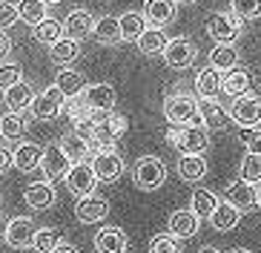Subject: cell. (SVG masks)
<instances>
[{"instance_id": "cell-38", "label": "cell", "mask_w": 261, "mask_h": 253, "mask_svg": "<svg viewBox=\"0 0 261 253\" xmlns=\"http://www.w3.org/2000/svg\"><path fill=\"white\" fill-rule=\"evenodd\" d=\"M63 23L61 20H55V17H46V20L40 23V26H35V40H40V43H46V46H55L58 40L63 38Z\"/></svg>"}, {"instance_id": "cell-28", "label": "cell", "mask_w": 261, "mask_h": 253, "mask_svg": "<svg viewBox=\"0 0 261 253\" xmlns=\"http://www.w3.org/2000/svg\"><path fill=\"white\" fill-rule=\"evenodd\" d=\"M58 144L63 147V153L69 155L72 164H84V161L89 158V153H92V141L81 138L75 130H72V132H63V138L58 141Z\"/></svg>"}, {"instance_id": "cell-55", "label": "cell", "mask_w": 261, "mask_h": 253, "mask_svg": "<svg viewBox=\"0 0 261 253\" xmlns=\"http://www.w3.org/2000/svg\"><path fill=\"white\" fill-rule=\"evenodd\" d=\"M0 204H3V193H0Z\"/></svg>"}, {"instance_id": "cell-26", "label": "cell", "mask_w": 261, "mask_h": 253, "mask_svg": "<svg viewBox=\"0 0 261 253\" xmlns=\"http://www.w3.org/2000/svg\"><path fill=\"white\" fill-rule=\"evenodd\" d=\"M198 227H201V219L192 213L190 207H187V210H175V213L169 216V233H172V236H178V239L195 236V233H198Z\"/></svg>"}, {"instance_id": "cell-49", "label": "cell", "mask_w": 261, "mask_h": 253, "mask_svg": "<svg viewBox=\"0 0 261 253\" xmlns=\"http://www.w3.org/2000/svg\"><path fill=\"white\" fill-rule=\"evenodd\" d=\"M9 222H12V219H9V216H3V213H0V239H6V230H9Z\"/></svg>"}, {"instance_id": "cell-40", "label": "cell", "mask_w": 261, "mask_h": 253, "mask_svg": "<svg viewBox=\"0 0 261 253\" xmlns=\"http://www.w3.org/2000/svg\"><path fill=\"white\" fill-rule=\"evenodd\" d=\"M149 253H184V245H181V239L172 236V233H158V236H152V242H149Z\"/></svg>"}, {"instance_id": "cell-22", "label": "cell", "mask_w": 261, "mask_h": 253, "mask_svg": "<svg viewBox=\"0 0 261 253\" xmlns=\"http://www.w3.org/2000/svg\"><path fill=\"white\" fill-rule=\"evenodd\" d=\"M43 164V147L35 144V141H20L15 147V167L20 173H32V170H40Z\"/></svg>"}, {"instance_id": "cell-35", "label": "cell", "mask_w": 261, "mask_h": 253, "mask_svg": "<svg viewBox=\"0 0 261 253\" xmlns=\"http://www.w3.org/2000/svg\"><path fill=\"white\" fill-rule=\"evenodd\" d=\"M210 66H215L218 72H230V69H236L238 66V49L236 46L215 43L213 52H210Z\"/></svg>"}, {"instance_id": "cell-36", "label": "cell", "mask_w": 261, "mask_h": 253, "mask_svg": "<svg viewBox=\"0 0 261 253\" xmlns=\"http://www.w3.org/2000/svg\"><path fill=\"white\" fill-rule=\"evenodd\" d=\"M17 9H20V20L29 23L32 29H35V26H40V23L49 17V6L43 3V0H20V3H17Z\"/></svg>"}, {"instance_id": "cell-18", "label": "cell", "mask_w": 261, "mask_h": 253, "mask_svg": "<svg viewBox=\"0 0 261 253\" xmlns=\"http://www.w3.org/2000/svg\"><path fill=\"white\" fill-rule=\"evenodd\" d=\"M198 112H201V124H204L207 130H227V124L232 121L230 109H224L215 98H201Z\"/></svg>"}, {"instance_id": "cell-24", "label": "cell", "mask_w": 261, "mask_h": 253, "mask_svg": "<svg viewBox=\"0 0 261 253\" xmlns=\"http://www.w3.org/2000/svg\"><path fill=\"white\" fill-rule=\"evenodd\" d=\"M95 250L98 253H126L129 250V239L121 227H103L95 236Z\"/></svg>"}, {"instance_id": "cell-45", "label": "cell", "mask_w": 261, "mask_h": 253, "mask_svg": "<svg viewBox=\"0 0 261 253\" xmlns=\"http://www.w3.org/2000/svg\"><path fill=\"white\" fill-rule=\"evenodd\" d=\"M9 167H15V150H9L6 144H0V173H6Z\"/></svg>"}, {"instance_id": "cell-16", "label": "cell", "mask_w": 261, "mask_h": 253, "mask_svg": "<svg viewBox=\"0 0 261 253\" xmlns=\"http://www.w3.org/2000/svg\"><path fill=\"white\" fill-rule=\"evenodd\" d=\"M109 216V201L100 199V196H86V199H77L75 204V219L81 224H98Z\"/></svg>"}, {"instance_id": "cell-44", "label": "cell", "mask_w": 261, "mask_h": 253, "mask_svg": "<svg viewBox=\"0 0 261 253\" xmlns=\"http://www.w3.org/2000/svg\"><path fill=\"white\" fill-rule=\"evenodd\" d=\"M17 20H20V9H17V3L0 0V32L9 29V26H15Z\"/></svg>"}, {"instance_id": "cell-11", "label": "cell", "mask_w": 261, "mask_h": 253, "mask_svg": "<svg viewBox=\"0 0 261 253\" xmlns=\"http://www.w3.org/2000/svg\"><path fill=\"white\" fill-rule=\"evenodd\" d=\"M95 187H98V176H95L92 164H75L66 176V190L77 199H86V196H95Z\"/></svg>"}, {"instance_id": "cell-43", "label": "cell", "mask_w": 261, "mask_h": 253, "mask_svg": "<svg viewBox=\"0 0 261 253\" xmlns=\"http://www.w3.org/2000/svg\"><path fill=\"white\" fill-rule=\"evenodd\" d=\"M23 81V69L17 66V63H0V89L6 92V89H12L15 84H20Z\"/></svg>"}, {"instance_id": "cell-32", "label": "cell", "mask_w": 261, "mask_h": 253, "mask_svg": "<svg viewBox=\"0 0 261 253\" xmlns=\"http://www.w3.org/2000/svg\"><path fill=\"white\" fill-rule=\"evenodd\" d=\"M238 222H241V210H238V207H232V204H227V201H221V204H218V210L213 213V219H210L213 230H218V233L236 230Z\"/></svg>"}, {"instance_id": "cell-34", "label": "cell", "mask_w": 261, "mask_h": 253, "mask_svg": "<svg viewBox=\"0 0 261 253\" xmlns=\"http://www.w3.org/2000/svg\"><path fill=\"white\" fill-rule=\"evenodd\" d=\"M167 43H169V40H167V35H164V29H155V26H149V29L141 35V40H138V52L155 58V55H164Z\"/></svg>"}, {"instance_id": "cell-37", "label": "cell", "mask_w": 261, "mask_h": 253, "mask_svg": "<svg viewBox=\"0 0 261 253\" xmlns=\"http://www.w3.org/2000/svg\"><path fill=\"white\" fill-rule=\"evenodd\" d=\"M0 135L6 138V141H20L26 135V118L20 112L0 115Z\"/></svg>"}, {"instance_id": "cell-42", "label": "cell", "mask_w": 261, "mask_h": 253, "mask_svg": "<svg viewBox=\"0 0 261 253\" xmlns=\"http://www.w3.org/2000/svg\"><path fill=\"white\" fill-rule=\"evenodd\" d=\"M230 12L241 20H255L261 15V0H230Z\"/></svg>"}, {"instance_id": "cell-6", "label": "cell", "mask_w": 261, "mask_h": 253, "mask_svg": "<svg viewBox=\"0 0 261 253\" xmlns=\"http://www.w3.org/2000/svg\"><path fill=\"white\" fill-rule=\"evenodd\" d=\"M126 132V115L121 112H103L95 124V132H92V144L100 147H112L118 138Z\"/></svg>"}, {"instance_id": "cell-21", "label": "cell", "mask_w": 261, "mask_h": 253, "mask_svg": "<svg viewBox=\"0 0 261 253\" xmlns=\"http://www.w3.org/2000/svg\"><path fill=\"white\" fill-rule=\"evenodd\" d=\"M35 89H32L26 81H20V84H15L12 89H6L3 92V104H6V109L9 112H20L23 115L26 109H32V104H35Z\"/></svg>"}, {"instance_id": "cell-33", "label": "cell", "mask_w": 261, "mask_h": 253, "mask_svg": "<svg viewBox=\"0 0 261 253\" xmlns=\"http://www.w3.org/2000/svg\"><path fill=\"white\" fill-rule=\"evenodd\" d=\"M218 204H221V201H218V196H215L213 190H204V187H201V190L192 193L190 210L198 216V219H213V213L218 210Z\"/></svg>"}, {"instance_id": "cell-39", "label": "cell", "mask_w": 261, "mask_h": 253, "mask_svg": "<svg viewBox=\"0 0 261 253\" xmlns=\"http://www.w3.org/2000/svg\"><path fill=\"white\" fill-rule=\"evenodd\" d=\"M238 173H241V178H244V181H250V184H255V187H258V184H261V155L258 153H247L244 158H241Z\"/></svg>"}, {"instance_id": "cell-53", "label": "cell", "mask_w": 261, "mask_h": 253, "mask_svg": "<svg viewBox=\"0 0 261 253\" xmlns=\"http://www.w3.org/2000/svg\"><path fill=\"white\" fill-rule=\"evenodd\" d=\"M232 253H250V250H244V247H238V250H232Z\"/></svg>"}, {"instance_id": "cell-5", "label": "cell", "mask_w": 261, "mask_h": 253, "mask_svg": "<svg viewBox=\"0 0 261 253\" xmlns=\"http://www.w3.org/2000/svg\"><path fill=\"white\" fill-rule=\"evenodd\" d=\"M89 164H92L98 181H103V184L118 181L121 173H123V158H121V153H118L115 147H100V150H95Z\"/></svg>"}, {"instance_id": "cell-46", "label": "cell", "mask_w": 261, "mask_h": 253, "mask_svg": "<svg viewBox=\"0 0 261 253\" xmlns=\"http://www.w3.org/2000/svg\"><path fill=\"white\" fill-rule=\"evenodd\" d=\"M9 52H12V40L6 32H0V63H3V58H9Z\"/></svg>"}, {"instance_id": "cell-19", "label": "cell", "mask_w": 261, "mask_h": 253, "mask_svg": "<svg viewBox=\"0 0 261 253\" xmlns=\"http://www.w3.org/2000/svg\"><path fill=\"white\" fill-rule=\"evenodd\" d=\"M195 92H198V98H218L224 92V72H218L215 66L198 69L195 72Z\"/></svg>"}, {"instance_id": "cell-29", "label": "cell", "mask_w": 261, "mask_h": 253, "mask_svg": "<svg viewBox=\"0 0 261 253\" xmlns=\"http://www.w3.org/2000/svg\"><path fill=\"white\" fill-rule=\"evenodd\" d=\"M118 20H121V38H123V43H138L141 35L149 29V26H146L144 12H123Z\"/></svg>"}, {"instance_id": "cell-12", "label": "cell", "mask_w": 261, "mask_h": 253, "mask_svg": "<svg viewBox=\"0 0 261 253\" xmlns=\"http://www.w3.org/2000/svg\"><path fill=\"white\" fill-rule=\"evenodd\" d=\"M230 118L238 127H258L261 124V98L258 95H241L230 104Z\"/></svg>"}, {"instance_id": "cell-1", "label": "cell", "mask_w": 261, "mask_h": 253, "mask_svg": "<svg viewBox=\"0 0 261 253\" xmlns=\"http://www.w3.org/2000/svg\"><path fill=\"white\" fill-rule=\"evenodd\" d=\"M198 104H201V98H195V95H190L184 89H175L164 98V118L172 127H195V124H201Z\"/></svg>"}, {"instance_id": "cell-31", "label": "cell", "mask_w": 261, "mask_h": 253, "mask_svg": "<svg viewBox=\"0 0 261 253\" xmlns=\"http://www.w3.org/2000/svg\"><path fill=\"white\" fill-rule=\"evenodd\" d=\"M250 84H253V75L241 66L224 72V92H227V95H236V98L250 95Z\"/></svg>"}, {"instance_id": "cell-17", "label": "cell", "mask_w": 261, "mask_h": 253, "mask_svg": "<svg viewBox=\"0 0 261 253\" xmlns=\"http://www.w3.org/2000/svg\"><path fill=\"white\" fill-rule=\"evenodd\" d=\"M175 15H178L175 0H146L144 3V17H146L149 26H155V29L169 26V23L175 20Z\"/></svg>"}, {"instance_id": "cell-51", "label": "cell", "mask_w": 261, "mask_h": 253, "mask_svg": "<svg viewBox=\"0 0 261 253\" xmlns=\"http://www.w3.org/2000/svg\"><path fill=\"white\" fill-rule=\"evenodd\" d=\"M198 253H221V250H215V247H201Z\"/></svg>"}, {"instance_id": "cell-14", "label": "cell", "mask_w": 261, "mask_h": 253, "mask_svg": "<svg viewBox=\"0 0 261 253\" xmlns=\"http://www.w3.org/2000/svg\"><path fill=\"white\" fill-rule=\"evenodd\" d=\"M35 236H38V227H35V222L32 219H26V216H15L12 222H9V230H6V242L12 250H26V247L35 245Z\"/></svg>"}, {"instance_id": "cell-27", "label": "cell", "mask_w": 261, "mask_h": 253, "mask_svg": "<svg viewBox=\"0 0 261 253\" xmlns=\"http://www.w3.org/2000/svg\"><path fill=\"white\" fill-rule=\"evenodd\" d=\"M92 38L98 40L100 46H118V43H123V38H121V20L112 17V15L98 17V20H95Z\"/></svg>"}, {"instance_id": "cell-3", "label": "cell", "mask_w": 261, "mask_h": 253, "mask_svg": "<svg viewBox=\"0 0 261 253\" xmlns=\"http://www.w3.org/2000/svg\"><path fill=\"white\" fill-rule=\"evenodd\" d=\"M132 181L135 187L144 193H152L158 190L164 181H167V164H164L158 155H141L132 167Z\"/></svg>"}, {"instance_id": "cell-7", "label": "cell", "mask_w": 261, "mask_h": 253, "mask_svg": "<svg viewBox=\"0 0 261 253\" xmlns=\"http://www.w3.org/2000/svg\"><path fill=\"white\" fill-rule=\"evenodd\" d=\"M161 58H164V63H167L169 69L181 72V69H190L192 63H195L198 49H195V43H192L190 38H172L167 43V49H164Z\"/></svg>"}, {"instance_id": "cell-13", "label": "cell", "mask_w": 261, "mask_h": 253, "mask_svg": "<svg viewBox=\"0 0 261 253\" xmlns=\"http://www.w3.org/2000/svg\"><path fill=\"white\" fill-rule=\"evenodd\" d=\"M224 201L232 204V207H238L241 213H244V210H253V207H258V187L250 184V181H244V178H236V181L227 184Z\"/></svg>"}, {"instance_id": "cell-54", "label": "cell", "mask_w": 261, "mask_h": 253, "mask_svg": "<svg viewBox=\"0 0 261 253\" xmlns=\"http://www.w3.org/2000/svg\"><path fill=\"white\" fill-rule=\"evenodd\" d=\"M258 207H261V184H258Z\"/></svg>"}, {"instance_id": "cell-47", "label": "cell", "mask_w": 261, "mask_h": 253, "mask_svg": "<svg viewBox=\"0 0 261 253\" xmlns=\"http://www.w3.org/2000/svg\"><path fill=\"white\" fill-rule=\"evenodd\" d=\"M247 147H250V153H258L261 155V130H255V135L250 138V144H247Z\"/></svg>"}, {"instance_id": "cell-10", "label": "cell", "mask_w": 261, "mask_h": 253, "mask_svg": "<svg viewBox=\"0 0 261 253\" xmlns=\"http://www.w3.org/2000/svg\"><path fill=\"white\" fill-rule=\"evenodd\" d=\"M81 98H84V104L92 109V112L103 115V112H115L118 92H115V86H112V84H103V81H100V84H89V86H86Z\"/></svg>"}, {"instance_id": "cell-15", "label": "cell", "mask_w": 261, "mask_h": 253, "mask_svg": "<svg viewBox=\"0 0 261 253\" xmlns=\"http://www.w3.org/2000/svg\"><path fill=\"white\" fill-rule=\"evenodd\" d=\"M23 201H26L29 210H35V213H43V210L55 207V201H58L55 184L52 181H35V184H29V187L23 190Z\"/></svg>"}, {"instance_id": "cell-52", "label": "cell", "mask_w": 261, "mask_h": 253, "mask_svg": "<svg viewBox=\"0 0 261 253\" xmlns=\"http://www.w3.org/2000/svg\"><path fill=\"white\" fill-rule=\"evenodd\" d=\"M46 6H58V3H63V0H43Z\"/></svg>"}, {"instance_id": "cell-30", "label": "cell", "mask_w": 261, "mask_h": 253, "mask_svg": "<svg viewBox=\"0 0 261 253\" xmlns=\"http://www.w3.org/2000/svg\"><path fill=\"white\" fill-rule=\"evenodd\" d=\"M81 55V40H72V38H61L55 46H49V58L58 69H66L72 61Z\"/></svg>"}, {"instance_id": "cell-9", "label": "cell", "mask_w": 261, "mask_h": 253, "mask_svg": "<svg viewBox=\"0 0 261 253\" xmlns=\"http://www.w3.org/2000/svg\"><path fill=\"white\" fill-rule=\"evenodd\" d=\"M63 109H66V95L52 84L49 89H43L38 98H35V104H32L29 112L35 115L38 121H52V118H58Z\"/></svg>"}, {"instance_id": "cell-4", "label": "cell", "mask_w": 261, "mask_h": 253, "mask_svg": "<svg viewBox=\"0 0 261 253\" xmlns=\"http://www.w3.org/2000/svg\"><path fill=\"white\" fill-rule=\"evenodd\" d=\"M241 26H244V20L236 17L232 12H210L207 20H204L207 35L215 43H224V46H236L238 35H241Z\"/></svg>"}, {"instance_id": "cell-50", "label": "cell", "mask_w": 261, "mask_h": 253, "mask_svg": "<svg viewBox=\"0 0 261 253\" xmlns=\"http://www.w3.org/2000/svg\"><path fill=\"white\" fill-rule=\"evenodd\" d=\"M178 6H192V3H198V0H175Z\"/></svg>"}, {"instance_id": "cell-2", "label": "cell", "mask_w": 261, "mask_h": 253, "mask_svg": "<svg viewBox=\"0 0 261 253\" xmlns=\"http://www.w3.org/2000/svg\"><path fill=\"white\" fill-rule=\"evenodd\" d=\"M167 144L181 150V155H204V150L210 147V132L201 124H195V127H169Z\"/></svg>"}, {"instance_id": "cell-41", "label": "cell", "mask_w": 261, "mask_h": 253, "mask_svg": "<svg viewBox=\"0 0 261 253\" xmlns=\"http://www.w3.org/2000/svg\"><path fill=\"white\" fill-rule=\"evenodd\" d=\"M61 242H63V239H61V233H58L55 227H40L38 236H35V245H32V247H35L38 253H52L55 247L61 245Z\"/></svg>"}, {"instance_id": "cell-23", "label": "cell", "mask_w": 261, "mask_h": 253, "mask_svg": "<svg viewBox=\"0 0 261 253\" xmlns=\"http://www.w3.org/2000/svg\"><path fill=\"white\" fill-rule=\"evenodd\" d=\"M55 86L66 95V101L69 98H77V95H84V89L89 84H86V75L84 72H77V69L66 66V69H58V75H55Z\"/></svg>"}, {"instance_id": "cell-8", "label": "cell", "mask_w": 261, "mask_h": 253, "mask_svg": "<svg viewBox=\"0 0 261 253\" xmlns=\"http://www.w3.org/2000/svg\"><path fill=\"white\" fill-rule=\"evenodd\" d=\"M75 167L69 161V155L63 153L61 144H49L43 147V164H40V170H43V176H46V181H66V176H69V170Z\"/></svg>"}, {"instance_id": "cell-25", "label": "cell", "mask_w": 261, "mask_h": 253, "mask_svg": "<svg viewBox=\"0 0 261 253\" xmlns=\"http://www.w3.org/2000/svg\"><path fill=\"white\" fill-rule=\"evenodd\" d=\"M178 176L187 184H198L207 176V158L204 155H178Z\"/></svg>"}, {"instance_id": "cell-48", "label": "cell", "mask_w": 261, "mask_h": 253, "mask_svg": "<svg viewBox=\"0 0 261 253\" xmlns=\"http://www.w3.org/2000/svg\"><path fill=\"white\" fill-rule=\"evenodd\" d=\"M52 253H81V250H77V247H75V245H72V242H61V245L55 247V250H52Z\"/></svg>"}, {"instance_id": "cell-20", "label": "cell", "mask_w": 261, "mask_h": 253, "mask_svg": "<svg viewBox=\"0 0 261 253\" xmlns=\"http://www.w3.org/2000/svg\"><path fill=\"white\" fill-rule=\"evenodd\" d=\"M63 29H66V38L72 40H84L89 38L95 32V17L89 9H75V12H69V17H66V23H63Z\"/></svg>"}]
</instances>
